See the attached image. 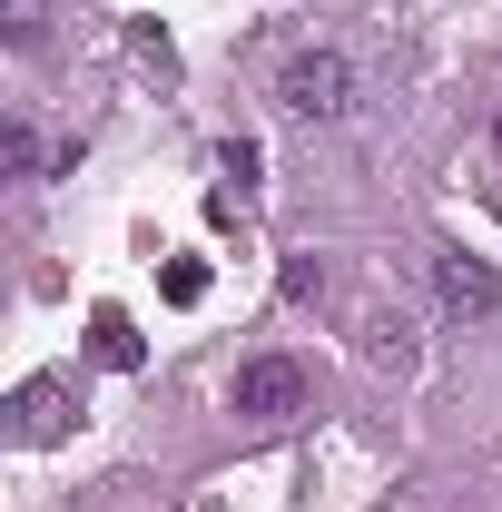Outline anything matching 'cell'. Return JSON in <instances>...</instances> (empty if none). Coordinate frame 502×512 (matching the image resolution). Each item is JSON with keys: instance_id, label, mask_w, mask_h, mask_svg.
<instances>
[{"instance_id": "52a82bcc", "label": "cell", "mask_w": 502, "mask_h": 512, "mask_svg": "<svg viewBox=\"0 0 502 512\" xmlns=\"http://www.w3.org/2000/svg\"><path fill=\"white\" fill-rule=\"evenodd\" d=\"M158 296H168V306H197V296H207V266H197V256H178V266L158 276Z\"/></svg>"}, {"instance_id": "5b68a950", "label": "cell", "mask_w": 502, "mask_h": 512, "mask_svg": "<svg viewBox=\"0 0 502 512\" xmlns=\"http://www.w3.org/2000/svg\"><path fill=\"white\" fill-rule=\"evenodd\" d=\"M89 355H99V365H109V375H128V365H138V355H148V345H138V325H128L119 306H99V316H89Z\"/></svg>"}, {"instance_id": "3957f363", "label": "cell", "mask_w": 502, "mask_h": 512, "mask_svg": "<svg viewBox=\"0 0 502 512\" xmlns=\"http://www.w3.org/2000/svg\"><path fill=\"white\" fill-rule=\"evenodd\" d=\"M69 404H79V384H69V375H30L20 394H10L20 444H60V434H69Z\"/></svg>"}, {"instance_id": "ba28073f", "label": "cell", "mask_w": 502, "mask_h": 512, "mask_svg": "<svg viewBox=\"0 0 502 512\" xmlns=\"http://www.w3.org/2000/svg\"><path fill=\"white\" fill-rule=\"evenodd\" d=\"M0 20H10L20 50H40V20H50V10H40V0H0Z\"/></svg>"}, {"instance_id": "7a4b0ae2", "label": "cell", "mask_w": 502, "mask_h": 512, "mask_svg": "<svg viewBox=\"0 0 502 512\" xmlns=\"http://www.w3.org/2000/svg\"><path fill=\"white\" fill-rule=\"evenodd\" d=\"M237 414H247V424H286V414H306V365H286V355L237 365Z\"/></svg>"}, {"instance_id": "277c9868", "label": "cell", "mask_w": 502, "mask_h": 512, "mask_svg": "<svg viewBox=\"0 0 502 512\" xmlns=\"http://www.w3.org/2000/svg\"><path fill=\"white\" fill-rule=\"evenodd\" d=\"M493 296H502V276L483 256H443V306L453 316H493Z\"/></svg>"}, {"instance_id": "9c48e42d", "label": "cell", "mask_w": 502, "mask_h": 512, "mask_svg": "<svg viewBox=\"0 0 502 512\" xmlns=\"http://www.w3.org/2000/svg\"><path fill=\"white\" fill-rule=\"evenodd\" d=\"M0 158H10V178H30V168H40V128H20V119H10V138H0Z\"/></svg>"}, {"instance_id": "30bf717a", "label": "cell", "mask_w": 502, "mask_h": 512, "mask_svg": "<svg viewBox=\"0 0 502 512\" xmlns=\"http://www.w3.org/2000/svg\"><path fill=\"white\" fill-rule=\"evenodd\" d=\"M217 168H227V178H237V197L256 188V148H247V138H227V148H217Z\"/></svg>"}, {"instance_id": "8fae6325", "label": "cell", "mask_w": 502, "mask_h": 512, "mask_svg": "<svg viewBox=\"0 0 502 512\" xmlns=\"http://www.w3.org/2000/svg\"><path fill=\"white\" fill-rule=\"evenodd\" d=\"M483 188H493V207H502V119L483 128Z\"/></svg>"}, {"instance_id": "6da1fadb", "label": "cell", "mask_w": 502, "mask_h": 512, "mask_svg": "<svg viewBox=\"0 0 502 512\" xmlns=\"http://www.w3.org/2000/svg\"><path fill=\"white\" fill-rule=\"evenodd\" d=\"M276 109H286V119H345V109H355V60H345V50H296V60L276 69Z\"/></svg>"}, {"instance_id": "8992f818", "label": "cell", "mask_w": 502, "mask_h": 512, "mask_svg": "<svg viewBox=\"0 0 502 512\" xmlns=\"http://www.w3.org/2000/svg\"><path fill=\"white\" fill-rule=\"evenodd\" d=\"M365 365H394V375H404V365H414V325L375 316V325H365Z\"/></svg>"}]
</instances>
